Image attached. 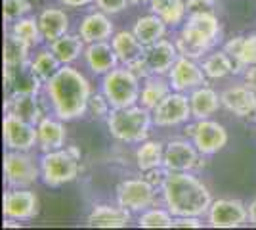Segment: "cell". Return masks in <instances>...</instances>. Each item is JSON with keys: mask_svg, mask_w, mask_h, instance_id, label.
I'll list each match as a JSON object with an SVG mask.
<instances>
[{"mask_svg": "<svg viewBox=\"0 0 256 230\" xmlns=\"http://www.w3.org/2000/svg\"><path fill=\"white\" fill-rule=\"evenodd\" d=\"M150 4V0H130V4H134V6H140V4Z\"/></svg>", "mask_w": 256, "mask_h": 230, "instance_id": "obj_49", "label": "cell"}, {"mask_svg": "<svg viewBox=\"0 0 256 230\" xmlns=\"http://www.w3.org/2000/svg\"><path fill=\"white\" fill-rule=\"evenodd\" d=\"M224 50L235 60L239 73H243L248 66L256 64V33L232 37L224 44Z\"/></svg>", "mask_w": 256, "mask_h": 230, "instance_id": "obj_25", "label": "cell"}, {"mask_svg": "<svg viewBox=\"0 0 256 230\" xmlns=\"http://www.w3.org/2000/svg\"><path fill=\"white\" fill-rule=\"evenodd\" d=\"M4 228H20L22 226V220H16V219H8L4 217V222H2Z\"/></svg>", "mask_w": 256, "mask_h": 230, "instance_id": "obj_48", "label": "cell"}, {"mask_svg": "<svg viewBox=\"0 0 256 230\" xmlns=\"http://www.w3.org/2000/svg\"><path fill=\"white\" fill-rule=\"evenodd\" d=\"M243 83L246 87H250L252 90H256V64L254 66H248L243 71Z\"/></svg>", "mask_w": 256, "mask_h": 230, "instance_id": "obj_45", "label": "cell"}, {"mask_svg": "<svg viewBox=\"0 0 256 230\" xmlns=\"http://www.w3.org/2000/svg\"><path fill=\"white\" fill-rule=\"evenodd\" d=\"M40 213V199L31 188H8L2 197V215L16 220H32Z\"/></svg>", "mask_w": 256, "mask_h": 230, "instance_id": "obj_11", "label": "cell"}, {"mask_svg": "<svg viewBox=\"0 0 256 230\" xmlns=\"http://www.w3.org/2000/svg\"><path fill=\"white\" fill-rule=\"evenodd\" d=\"M144 176L150 180L151 184L155 188L162 186V182H164V178H166V171H164V167H157V169H151V171H146L144 173Z\"/></svg>", "mask_w": 256, "mask_h": 230, "instance_id": "obj_43", "label": "cell"}, {"mask_svg": "<svg viewBox=\"0 0 256 230\" xmlns=\"http://www.w3.org/2000/svg\"><path fill=\"white\" fill-rule=\"evenodd\" d=\"M201 67H203L204 75L208 77V81H218V79H226V77L239 73L237 64L232 56L222 50H210L208 54L201 60Z\"/></svg>", "mask_w": 256, "mask_h": 230, "instance_id": "obj_27", "label": "cell"}, {"mask_svg": "<svg viewBox=\"0 0 256 230\" xmlns=\"http://www.w3.org/2000/svg\"><path fill=\"white\" fill-rule=\"evenodd\" d=\"M38 163H40V180L50 188L65 186L76 180L80 175V159L69 152L67 146L62 150L42 153Z\"/></svg>", "mask_w": 256, "mask_h": 230, "instance_id": "obj_6", "label": "cell"}, {"mask_svg": "<svg viewBox=\"0 0 256 230\" xmlns=\"http://www.w3.org/2000/svg\"><path fill=\"white\" fill-rule=\"evenodd\" d=\"M166 77H168L172 90L186 92V94H190L192 90L203 87V85H208V77L204 75L201 62L186 58V56H180L176 60V64L172 66Z\"/></svg>", "mask_w": 256, "mask_h": 230, "instance_id": "obj_13", "label": "cell"}, {"mask_svg": "<svg viewBox=\"0 0 256 230\" xmlns=\"http://www.w3.org/2000/svg\"><path fill=\"white\" fill-rule=\"evenodd\" d=\"M192 142L195 148L203 155H214V153L222 152L228 142H230V134L226 131L222 123L214 119H195V129H193Z\"/></svg>", "mask_w": 256, "mask_h": 230, "instance_id": "obj_14", "label": "cell"}, {"mask_svg": "<svg viewBox=\"0 0 256 230\" xmlns=\"http://www.w3.org/2000/svg\"><path fill=\"white\" fill-rule=\"evenodd\" d=\"M65 142H67L65 121L54 113L44 115L36 125V148H40V152L46 153L65 148Z\"/></svg>", "mask_w": 256, "mask_h": 230, "instance_id": "obj_18", "label": "cell"}, {"mask_svg": "<svg viewBox=\"0 0 256 230\" xmlns=\"http://www.w3.org/2000/svg\"><path fill=\"white\" fill-rule=\"evenodd\" d=\"M98 10L106 12L109 16H115V14H120L124 12L130 6V0H94Z\"/></svg>", "mask_w": 256, "mask_h": 230, "instance_id": "obj_40", "label": "cell"}, {"mask_svg": "<svg viewBox=\"0 0 256 230\" xmlns=\"http://www.w3.org/2000/svg\"><path fill=\"white\" fill-rule=\"evenodd\" d=\"M190 106L193 119H210L222 108V98L212 87L203 85L190 92Z\"/></svg>", "mask_w": 256, "mask_h": 230, "instance_id": "obj_24", "label": "cell"}, {"mask_svg": "<svg viewBox=\"0 0 256 230\" xmlns=\"http://www.w3.org/2000/svg\"><path fill=\"white\" fill-rule=\"evenodd\" d=\"M146 60L150 64V69L153 75H168L172 66L176 64V60L180 58V52L176 48L174 41L168 39H160L157 43L146 46Z\"/></svg>", "mask_w": 256, "mask_h": 230, "instance_id": "obj_22", "label": "cell"}, {"mask_svg": "<svg viewBox=\"0 0 256 230\" xmlns=\"http://www.w3.org/2000/svg\"><path fill=\"white\" fill-rule=\"evenodd\" d=\"M162 157H164V144L160 140L148 138V140L140 142L136 152H134V159H136V165L142 173L162 167Z\"/></svg>", "mask_w": 256, "mask_h": 230, "instance_id": "obj_33", "label": "cell"}, {"mask_svg": "<svg viewBox=\"0 0 256 230\" xmlns=\"http://www.w3.org/2000/svg\"><path fill=\"white\" fill-rule=\"evenodd\" d=\"M172 92V87L166 75H150L142 81V92H140V106L153 110L160 100H164Z\"/></svg>", "mask_w": 256, "mask_h": 230, "instance_id": "obj_30", "label": "cell"}, {"mask_svg": "<svg viewBox=\"0 0 256 230\" xmlns=\"http://www.w3.org/2000/svg\"><path fill=\"white\" fill-rule=\"evenodd\" d=\"M203 217H174V226L176 228H201L203 226Z\"/></svg>", "mask_w": 256, "mask_h": 230, "instance_id": "obj_44", "label": "cell"}, {"mask_svg": "<svg viewBox=\"0 0 256 230\" xmlns=\"http://www.w3.org/2000/svg\"><path fill=\"white\" fill-rule=\"evenodd\" d=\"M132 220V211L122 205H111V203H96L86 217L88 226L96 228H124Z\"/></svg>", "mask_w": 256, "mask_h": 230, "instance_id": "obj_19", "label": "cell"}, {"mask_svg": "<svg viewBox=\"0 0 256 230\" xmlns=\"http://www.w3.org/2000/svg\"><path fill=\"white\" fill-rule=\"evenodd\" d=\"M246 207H248V224L256 226V197L246 205Z\"/></svg>", "mask_w": 256, "mask_h": 230, "instance_id": "obj_47", "label": "cell"}, {"mask_svg": "<svg viewBox=\"0 0 256 230\" xmlns=\"http://www.w3.org/2000/svg\"><path fill=\"white\" fill-rule=\"evenodd\" d=\"M106 123L109 134L122 144H140L148 140L151 127H155L151 110L140 104L130 108H111Z\"/></svg>", "mask_w": 256, "mask_h": 230, "instance_id": "obj_4", "label": "cell"}, {"mask_svg": "<svg viewBox=\"0 0 256 230\" xmlns=\"http://www.w3.org/2000/svg\"><path fill=\"white\" fill-rule=\"evenodd\" d=\"M69 16L64 8L58 6H48L38 14V25L42 31L44 43H52L56 39L69 33Z\"/></svg>", "mask_w": 256, "mask_h": 230, "instance_id": "obj_26", "label": "cell"}, {"mask_svg": "<svg viewBox=\"0 0 256 230\" xmlns=\"http://www.w3.org/2000/svg\"><path fill=\"white\" fill-rule=\"evenodd\" d=\"M117 203L132 213H142L157 205V188L146 176L126 178L117 184Z\"/></svg>", "mask_w": 256, "mask_h": 230, "instance_id": "obj_9", "label": "cell"}, {"mask_svg": "<svg viewBox=\"0 0 256 230\" xmlns=\"http://www.w3.org/2000/svg\"><path fill=\"white\" fill-rule=\"evenodd\" d=\"M206 222L212 228H239L248 222V207L241 199L234 197H220L214 199L208 213Z\"/></svg>", "mask_w": 256, "mask_h": 230, "instance_id": "obj_12", "label": "cell"}, {"mask_svg": "<svg viewBox=\"0 0 256 230\" xmlns=\"http://www.w3.org/2000/svg\"><path fill=\"white\" fill-rule=\"evenodd\" d=\"M48 46H50V50L58 56V60L64 66H73L76 60L82 58V54H84L86 43L82 41V37L78 33L76 35L65 33L64 37H60V39H56L52 43H48Z\"/></svg>", "mask_w": 256, "mask_h": 230, "instance_id": "obj_29", "label": "cell"}, {"mask_svg": "<svg viewBox=\"0 0 256 230\" xmlns=\"http://www.w3.org/2000/svg\"><path fill=\"white\" fill-rule=\"evenodd\" d=\"M126 67L134 73V75L138 77V79H142V81H144V79H148L150 75H153V73H151V69H150V64H148V60H146V56L136 58V60H134V62H130Z\"/></svg>", "mask_w": 256, "mask_h": 230, "instance_id": "obj_41", "label": "cell"}, {"mask_svg": "<svg viewBox=\"0 0 256 230\" xmlns=\"http://www.w3.org/2000/svg\"><path fill=\"white\" fill-rule=\"evenodd\" d=\"M29 66L31 69L36 73V77L46 83V81H50L60 69H62V62L58 60V56L54 54L52 50H50V46L48 48H40L36 54L31 58V62H29Z\"/></svg>", "mask_w": 256, "mask_h": 230, "instance_id": "obj_36", "label": "cell"}, {"mask_svg": "<svg viewBox=\"0 0 256 230\" xmlns=\"http://www.w3.org/2000/svg\"><path fill=\"white\" fill-rule=\"evenodd\" d=\"M4 113H12L20 119L38 125L44 117L42 106L38 94H18V96H6L4 100Z\"/></svg>", "mask_w": 256, "mask_h": 230, "instance_id": "obj_23", "label": "cell"}, {"mask_svg": "<svg viewBox=\"0 0 256 230\" xmlns=\"http://www.w3.org/2000/svg\"><path fill=\"white\" fill-rule=\"evenodd\" d=\"M2 138L6 150L31 152L36 146V125L27 123L12 113H4L2 121Z\"/></svg>", "mask_w": 256, "mask_h": 230, "instance_id": "obj_15", "label": "cell"}, {"mask_svg": "<svg viewBox=\"0 0 256 230\" xmlns=\"http://www.w3.org/2000/svg\"><path fill=\"white\" fill-rule=\"evenodd\" d=\"M76 33L82 37L86 44L102 43V41H111V37L115 35V25L111 23L109 14L102 10L90 12L78 23V31Z\"/></svg>", "mask_w": 256, "mask_h": 230, "instance_id": "obj_21", "label": "cell"}, {"mask_svg": "<svg viewBox=\"0 0 256 230\" xmlns=\"http://www.w3.org/2000/svg\"><path fill=\"white\" fill-rule=\"evenodd\" d=\"M218 0H186V6H188V14L193 12H214Z\"/></svg>", "mask_w": 256, "mask_h": 230, "instance_id": "obj_42", "label": "cell"}, {"mask_svg": "<svg viewBox=\"0 0 256 230\" xmlns=\"http://www.w3.org/2000/svg\"><path fill=\"white\" fill-rule=\"evenodd\" d=\"M4 90L6 96L38 94L40 90H44V83L36 77L29 64L4 66Z\"/></svg>", "mask_w": 256, "mask_h": 230, "instance_id": "obj_16", "label": "cell"}, {"mask_svg": "<svg viewBox=\"0 0 256 230\" xmlns=\"http://www.w3.org/2000/svg\"><path fill=\"white\" fill-rule=\"evenodd\" d=\"M109 111H111V104L106 98V94L102 90L100 92H92V96L88 100V111L86 113H90L94 119H107Z\"/></svg>", "mask_w": 256, "mask_h": 230, "instance_id": "obj_39", "label": "cell"}, {"mask_svg": "<svg viewBox=\"0 0 256 230\" xmlns=\"http://www.w3.org/2000/svg\"><path fill=\"white\" fill-rule=\"evenodd\" d=\"M150 10L157 14L168 27H178L188 18L186 0H150Z\"/></svg>", "mask_w": 256, "mask_h": 230, "instance_id": "obj_32", "label": "cell"}, {"mask_svg": "<svg viewBox=\"0 0 256 230\" xmlns=\"http://www.w3.org/2000/svg\"><path fill=\"white\" fill-rule=\"evenodd\" d=\"M6 31H10L18 39H22L23 43H27L31 48H36V46H40L44 43L42 31H40V25H38V18H32V16H25L22 20L10 23V27Z\"/></svg>", "mask_w": 256, "mask_h": 230, "instance_id": "obj_35", "label": "cell"}, {"mask_svg": "<svg viewBox=\"0 0 256 230\" xmlns=\"http://www.w3.org/2000/svg\"><path fill=\"white\" fill-rule=\"evenodd\" d=\"M160 199L174 217H204L214 201L208 186L195 173H166Z\"/></svg>", "mask_w": 256, "mask_h": 230, "instance_id": "obj_2", "label": "cell"}, {"mask_svg": "<svg viewBox=\"0 0 256 230\" xmlns=\"http://www.w3.org/2000/svg\"><path fill=\"white\" fill-rule=\"evenodd\" d=\"M222 25L214 12H193L188 14L186 22L182 23L180 33L176 35L174 43L180 56L192 60H203L204 56L220 41Z\"/></svg>", "mask_w": 256, "mask_h": 230, "instance_id": "obj_3", "label": "cell"}, {"mask_svg": "<svg viewBox=\"0 0 256 230\" xmlns=\"http://www.w3.org/2000/svg\"><path fill=\"white\" fill-rule=\"evenodd\" d=\"M222 108L239 119H250L256 115V90L243 85H232L220 92Z\"/></svg>", "mask_w": 256, "mask_h": 230, "instance_id": "obj_17", "label": "cell"}, {"mask_svg": "<svg viewBox=\"0 0 256 230\" xmlns=\"http://www.w3.org/2000/svg\"><path fill=\"white\" fill-rule=\"evenodd\" d=\"M82 60H84L86 67L90 69V73L100 75V77H104L106 73H109L111 69H115L117 66H120L117 54H115V50H113V46H111V41L86 44Z\"/></svg>", "mask_w": 256, "mask_h": 230, "instance_id": "obj_20", "label": "cell"}, {"mask_svg": "<svg viewBox=\"0 0 256 230\" xmlns=\"http://www.w3.org/2000/svg\"><path fill=\"white\" fill-rule=\"evenodd\" d=\"M132 31L144 46H150V44L157 43V41L166 37L168 25L162 22L157 14L151 12L148 16H140L134 23V27H132Z\"/></svg>", "mask_w": 256, "mask_h": 230, "instance_id": "obj_31", "label": "cell"}, {"mask_svg": "<svg viewBox=\"0 0 256 230\" xmlns=\"http://www.w3.org/2000/svg\"><path fill=\"white\" fill-rule=\"evenodd\" d=\"M111 46L117 54L120 66H128L130 62H134L146 52V46L140 43L134 31H126V29L115 31V35L111 37Z\"/></svg>", "mask_w": 256, "mask_h": 230, "instance_id": "obj_28", "label": "cell"}, {"mask_svg": "<svg viewBox=\"0 0 256 230\" xmlns=\"http://www.w3.org/2000/svg\"><path fill=\"white\" fill-rule=\"evenodd\" d=\"M31 46L23 43L22 39H18L16 35L6 31L4 35V56L2 62L4 66H23L31 62Z\"/></svg>", "mask_w": 256, "mask_h": 230, "instance_id": "obj_34", "label": "cell"}, {"mask_svg": "<svg viewBox=\"0 0 256 230\" xmlns=\"http://www.w3.org/2000/svg\"><path fill=\"white\" fill-rule=\"evenodd\" d=\"M44 94L50 102L52 113L64 121H73L86 115L92 85L88 77L75 66H62L56 75L44 83Z\"/></svg>", "mask_w": 256, "mask_h": 230, "instance_id": "obj_1", "label": "cell"}, {"mask_svg": "<svg viewBox=\"0 0 256 230\" xmlns=\"http://www.w3.org/2000/svg\"><path fill=\"white\" fill-rule=\"evenodd\" d=\"M138 226L142 228H172L174 226V215L164 207H153L146 209L138 213Z\"/></svg>", "mask_w": 256, "mask_h": 230, "instance_id": "obj_37", "label": "cell"}, {"mask_svg": "<svg viewBox=\"0 0 256 230\" xmlns=\"http://www.w3.org/2000/svg\"><path fill=\"white\" fill-rule=\"evenodd\" d=\"M40 178V163L31 152L6 150L4 153V180L8 188H31Z\"/></svg>", "mask_w": 256, "mask_h": 230, "instance_id": "obj_8", "label": "cell"}, {"mask_svg": "<svg viewBox=\"0 0 256 230\" xmlns=\"http://www.w3.org/2000/svg\"><path fill=\"white\" fill-rule=\"evenodd\" d=\"M32 4L29 0H4L2 4V14H4V22L14 23L18 20H22L25 16H29Z\"/></svg>", "mask_w": 256, "mask_h": 230, "instance_id": "obj_38", "label": "cell"}, {"mask_svg": "<svg viewBox=\"0 0 256 230\" xmlns=\"http://www.w3.org/2000/svg\"><path fill=\"white\" fill-rule=\"evenodd\" d=\"M206 155L195 148L190 138H174L164 144L162 167L166 173H195L204 167Z\"/></svg>", "mask_w": 256, "mask_h": 230, "instance_id": "obj_7", "label": "cell"}, {"mask_svg": "<svg viewBox=\"0 0 256 230\" xmlns=\"http://www.w3.org/2000/svg\"><path fill=\"white\" fill-rule=\"evenodd\" d=\"M153 125L159 129H172L186 125L192 117V106H190V94L172 90L164 100L151 110Z\"/></svg>", "mask_w": 256, "mask_h": 230, "instance_id": "obj_10", "label": "cell"}, {"mask_svg": "<svg viewBox=\"0 0 256 230\" xmlns=\"http://www.w3.org/2000/svg\"><path fill=\"white\" fill-rule=\"evenodd\" d=\"M100 90L106 94L111 108H130L140 102L142 79H138L126 66H117L102 77Z\"/></svg>", "mask_w": 256, "mask_h": 230, "instance_id": "obj_5", "label": "cell"}, {"mask_svg": "<svg viewBox=\"0 0 256 230\" xmlns=\"http://www.w3.org/2000/svg\"><path fill=\"white\" fill-rule=\"evenodd\" d=\"M60 4H62V6H65V8L78 10V8H84V6L94 4V0H60Z\"/></svg>", "mask_w": 256, "mask_h": 230, "instance_id": "obj_46", "label": "cell"}]
</instances>
